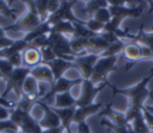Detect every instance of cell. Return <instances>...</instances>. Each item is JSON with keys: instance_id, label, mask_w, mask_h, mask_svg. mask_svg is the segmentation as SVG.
<instances>
[{"instance_id": "ba28073f", "label": "cell", "mask_w": 153, "mask_h": 133, "mask_svg": "<svg viewBox=\"0 0 153 133\" xmlns=\"http://www.w3.org/2000/svg\"><path fill=\"white\" fill-rule=\"evenodd\" d=\"M30 74L34 77L36 80L46 82V83H48V84H51V86L55 84V79H53V72H51V69L46 64L37 65V66H35V67L30 68Z\"/></svg>"}, {"instance_id": "2e32d148", "label": "cell", "mask_w": 153, "mask_h": 133, "mask_svg": "<svg viewBox=\"0 0 153 133\" xmlns=\"http://www.w3.org/2000/svg\"><path fill=\"white\" fill-rule=\"evenodd\" d=\"M76 100L74 99L71 94L68 91L56 94V108H69L76 107Z\"/></svg>"}, {"instance_id": "d6986e66", "label": "cell", "mask_w": 153, "mask_h": 133, "mask_svg": "<svg viewBox=\"0 0 153 133\" xmlns=\"http://www.w3.org/2000/svg\"><path fill=\"white\" fill-rule=\"evenodd\" d=\"M74 27L72 22L66 21V20H61L57 22L56 24L51 25V33H57V34H72L74 35Z\"/></svg>"}, {"instance_id": "9a60e30c", "label": "cell", "mask_w": 153, "mask_h": 133, "mask_svg": "<svg viewBox=\"0 0 153 133\" xmlns=\"http://www.w3.org/2000/svg\"><path fill=\"white\" fill-rule=\"evenodd\" d=\"M100 115H107L113 124L117 125V126H127L128 123L126 122V117L123 113H120L114 110H112V108L110 107V105H107L106 107L103 108L102 112L100 113Z\"/></svg>"}, {"instance_id": "8992f818", "label": "cell", "mask_w": 153, "mask_h": 133, "mask_svg": "<svg viewBox=\"0 0 153 133\" xmlns=\"http://www.w3.org/2000/svg\"><path fill=\"white\" fill-rule=\"evenodd\" d=\"M37 104L42 107V109L44 110V116L43 118L40 120L39 125H40L41 128H45V129H51V128H56V127L61 126V120H60L59 116L57 115L55 111L53 110V108L49 107L47 104H45L42 101H37Z\"/></svg>"}, {"instance_id": "7c38bea8", "label": "cell", "mask_w": 153, "mask_h": 133, "mask_svg": "<svg viewBox=\"0 0 153 133\" xmlns=\"http://www.w3.org/2000/svg\"><path fill=\"white\" fill-rule=\"evenodd\" d=\"M28 46H30V44H28L24 39L16 41L11 46L7 47V48L0 49V59H7V58H10L12 55H14V53L23 51L24 49L27 48Z\"/></svg>"}, {"instance_id": "5bb4252c", "label": "cell", "mask_w": 153, "mask_h": 133, "mask_svg": "<svg viewBox=\"0 0 153 133\" xmlns=\"http://www.w3.org/2000/svg\"><path fill=\"white\" fill-rule=\"evenodd\" d=\"M108 46H109V43L105 39H103L101 37V35L99 34L88 39V48L94 55L102 53Z\"/></svg>"}, {"instance_id": "f6af8a7d", "label": "cell", "mask_w": 153, "mask_h": 133, "mask_svg": "<svg viewBox=\"0 0 153 133\" xmlns=\"http://www.w3.org/2000/svg\"><path fill=\"white\" fill-rule=\"evenodd\" d=\"M144 108L146 110H148L151 114H153V106H144Z\"/></svg>"}, {"instance_id": "f5cc1de1", "label": "cell", "mask_w": 153, "mask_h": 133, "mask_svg": "<svg viewBox=\"0 0 153 133\" xmlns=\"http://www.w3.org/2000/svg\"><path fill=\"white\" fill-rule=\"evenodd\" d=\"M20 133H25V132H22V131H21V132H20Z\"/></svg>"}, {"instance_id": "f35d334b", "label": "cell", "mask_w": 153, "mask_h": 133, "mask_svg": "<svg viewBox=\"0 0 153 133\" xmlns=\"http://www.w3.org/2000/svg\"><path fill=\"white\" fill-rule=\"evenodd\" d=\"M61 0H48V13L53 14L59 9Z\"/></svg>"}, {"instance_id": "1f68e13d", "label": "cell", "mask_w": 153, "mask_h": 133, "mask_svg": "<svg viewBox=\"0 0 153 133\" xmlns=\"http://www.w3.org/2000/svg\"><path fill=\"white\" fill-rule=\"evenodd\" d=\"M33 105H34V102L30 101V100H28L27 97H24V95H22L21 100L18 102V104H17V106H16V107L19 108V109H21L22 111L28 112V113H30Z\"/></svg>"}, {"instance_id": "4316f807", "label": "cell", "mask_w": 153, "mask_h": 133, "mask_svg": "<svg viewBox=\"0 0 153 133\" xmlns=\"http://www.w3.org/2000/svg\"><path fill=\"white\" fill-rule=\"evenodd\" d=\"M101 125L109 128L114 133H129L128 125L127 126H117V125L113 124L112 122H110L109 120H106V118H102V120H101Z\"/></svg>"}, {"instance_id": "6da1fadb", "label": "cell", "mask_w": 153, "mask_h": 133, "mask_svg": "<svg viewBox=\"0 0 153 133\" xmlns=\"http://www.w3.org/2000/svg\"><path fill=\"white\" fill-rule=\"evenodd\" d=\"M10 120L15 123L22 132L25 133H42V128L28 112L22 111L19 108H14L10 113Z\"/></svg>"}, {"instance_id": "277c9868", "label": "cell", "mask_w": 153, "mask_h": 133, "mask_svg": "<svg viewBox=\"0 0 153 133\" xmlns=\"http://www.w3.org/2000/svg\"><path fill=\"white\" fill-rule=\"evenodd\" d=\"M100 59L98 55L90 53V55L81 56V57H76L74 64V66H78L80 70L82 71V74L84 77V80H89L90 77L94 71V66Z\"/></svg>"}, {"instance_id": "bcb514c9", "label": "cell", "mask_w": 153, "mask_h": 133, "mask_svg": "<svg viewBox=\"0 0 153 133\" xmlns=\"http://www.w3.org/2000/svg\"><path fill=\"white\" fill-rule=\"evenodd\" d=\"M1 37H4V30H2V28H0V38Z\"/></svg>"}, {"instance_id": "4fadbf2b", "label": "cell", "mask_w": 153, "mask_h": 133, "mask_svg": "<svg viewBox=\"0 0 153 133\" xmlns=\"http://www.w3.org/2000/svg\"><path fill=\"white\" fill-rule=\"evenodd\" d=\"M53 111L57 113V115L59 116L60 120H61V125L65 129L69 128L70 123L72 122V118L74 115V111L76 108L74 107H69V108H53Z\"/></svg>"}, {"instance_id": "cb8c5ba5", "label": "cell", "mask_w": 153, "mask_h": 133, "mask_svg": "<svg viewBox=\"0 0 153 133\" xmlns=\"http://www.w3.org/2000/svg\"><path fill=\"white\" fill-rule=\"evenodd\" d=\"M69 46L74 55H76L80 51H83L86 48H88V39L74 38L71 41H69Z\"/></svg>"}, {"instance_id": "484cf974", "label": "cell", "mask_w": 153, "mask_h": 133, "mask_svg": "<svg viewBox=\"0 0 153 133\" xmlns=\"http://www.w3.org/2000/svg\"><path fill=\"white\" fill-rule=\"evenodd\" d=\"M35 1H36V7L39 17H40L41 21L45 22L47 13H48V0H35Z\"/></svg>"}, {"instance_id": "681fc988", "label": "cell", "mask_w": 153, "mask_h": 133, "mask_svg": "<svg viewBox=\"0 0 153 133\" xmlns=\"http://www.w3.org/2000/svg\"><path fill=\"white\" fill-rule=\"evenodd\" d=\"M66 133H72V132H71V130H70V127H69V128L66 129Z\"/></svg>"}, {"instance_id": "ffe728a7", "label": "cell", "mask_w": 153, "mask_h": 133, "mask_svg": "<svg viewBox=\"0 0 153 133\" xmlns=\"http://www.w3.org/2000/svg\"><path fill=\"white\" fill-rule=\"evenodd\" d=\"M74 38H84V39H89L91 37L96 36L98 34H94L91 30H89L86 27L85 23L83 22H74Z\"/></svg>"}, {"instance_id": "d6a6232c", "label": "cell", "mask_w": 153, "mask_h": 133, "mask_svg": "<svg viewBox=\"0 0 153 133\" xmlns=\"http://www.w3.org/2000/svg\"><path fill=\"white\" fill-rule=\"evenodd\" d=\"M28 44H30V46L36 47V48H41V47L48 45V37H47L46 35H43V36L38 37V38H36L35 40H33L32 42H30Z\"/></svg>"}, {"instance_id": "c3c4849f", "label": "cell", "mask_w": 153, "mask_h": 133, "mask_svg": "<svg viewBox=\"0 0 153 133\" xmlns=\"http://www.w3.org/2000/svg\"><path fill=\"white\" fill-rule=\"evenodd\" d=\"M128 129H129V133H135V132L133 131V129H132L131 127L129 126V125H128Z\"/></svg>"}, {"instance_id": "836d02e7", "label": "cell", "mask_w": 153, "mask_h": 133, "mask_svg": "<svg viewBox=\"0 0 153 133\" xmlns=\"http://www.w3.org/2000/svg\"><path fill=\"white\" fill-rule=\"evenodd\" d=\"M7 130H13V131H17L18 130V126L13 123L11 120H0V133L4 132Z\"/></svg>"}, {"instance_id": "db71d44e", "label": "cell", "mask_w": 153, "mask_h": 133, "mask_svg": "<svg viewBox=\"0 0 153 133\" xmlns=\"http://www.w3.org/2000/svg\"><path fill=\"white\" fill-rule=\"evenodd\" d=\"M152 1H153V0H152Z\"/></svg>"}, {"instance_id": "ac0fdd59", "label": "cell", "mask_w": 153, "mask_h": 133, "mask_svg": "<svg viewBox=\"0 0 153 133\" xmlns=\"http://www.w3.org/2000/svg\"><path fill=\"white\" fill-rule=\"evenodd\" d=\"M124 55L128 60L131 61H136L140 58H142V49L140 45L135 44V43H130V44H125V47L123 49Z\"/></svg>"}, {"instance_id": "52a82bcc", "label": "cell", "mask_w": 153, "mask_h": 133, "mask_svg": "<svg viewBox=\"0 0 153 133\" xmlns=\"http://www.w3.org/2000/svg\"><path fill=\"white\" fill-rule=\"evenodd\" d=\"M82 81H83L82 79H79V80H67V79L62 78L61 77V78L58 79V80L56 81L55 84H53V87H51V91H49L44 97H42V100L43 101H44V100H49L51 97H55V95L58 94V93L66 92V91L69 90L74 85L79 84V83H81Z\"/></svg>"}, {"instance_id": "ab89813d", "label": "cell", "mask_w": 153, "mask_h": 133, "mask_svg": "<svg viewBox=\"0 0 153 133\" xmlns=\"http://www.w3.org/2000/svg\"><path fill=\"white\" fill-rule=\"evenodd\" d=\"M0 105L3 106V107H5V108H7V109H14V108H16V106H17L13 101L7 100L3 97H0Z\"/></svg>"}, {"instance_id": "9c48e42d", "label": "cell", "mask_w": 153, "mask_h": 133, "mask_svg": "<svg viewBox=\"0 0 153 133\" xmlns=\"http://www.w3.org/2000/svg\"><path fill=\"white\" fill-rule=\"evenodd\" d=\"M41 53L40 51L36 47L28 46L23 51L22 55V61H23L24 67L33 68L37 66L41 62Z\"/></svg>"}, {"instance_id": "f907efd6", "label": "cell", "mask_w": 153, "mask_h": 133, "mask_svg": "<svg viewBox=\"0 0 153 133\" xmlns=\"http://www.w3.org/2000/svg\"><path fill=\"white\" fill-rule=\"evenodd\" d=\"M0 78H4V77H3V74H1V71H0Z\"/></svg>"}, {"instance_id": "8fae6325", "label": "cell", "mask_w": 153, "mask_h": 133, "mask_svg": "<svg viewBox=\"0 0 153 133\" xmlns=\"http://www.w3.org/2000/svg\"><path fill=\"white\" fill-rule=\"evenodd\" d=\"M101 108H103L102 104H90V105L83 106V107H78L76 109V111H74L72 122L80 124L81 122H84L85 117H87L88 115L94 113V112L99 111Z\"/></svg>"}, {"instance_id": "7402d4cb", "label": "cell", "mask_w": 153, "mask_h": 133, "mask_svg": "<svg viewBox=\"0 0 153 133\" xmlns=\"http://www.w3.org/2000/svg\"><path fill=\"white\" fill-rule=\"evenodd\" d=\"M132 129L135 133H149V128L144 120L142 110L133 118V128Z\"/></svg>"}, {"instance_id": "8d00e7d4", "label": "cell", "mask_w": 153, "mask_h": 133, "mask_svg": "<svg viewBox=\"0 0 153 133\" xmlns=\"http://www.w3.org/2000/svg\"><path fill=\"white\" fill-rule=\"evenodd\" d=\"M142 112L143 115H144V120L146 122L147 126H148L149 129H152L153 130V114H151L148 110H146L144 108V106L142 107Z\"/></svg>"}, {"instance_id": "f1b7e54d", "label": "cell", "mask_w": 153, "mask_h": 133, "mask_svg": "<svg viewBox=\"0 0 153 133\" xmlns=\"http://www.w3.org/2000/svg\"><path fill=\"white\" fill-rule=\"evenodd\" d=\"M14 66L7 59H0V71L3 74V77L9 79L11 77L12 72L14 70Z\"/></svg>"}, {"instance_id": "7dc6e473", "label": "cell", "mask_w": 153, "mask_h": 133, "mask_svg": "<svg viewBox=\"0 0 153 133\" xmlns=\"http://www.w3.org/2000/svg\"><path fill=\"white\" fill-rule=\"evenodd\" d=\"M2 133H17V131H13V130H7V131H4Z\"/></svg>"}, {"instance_id": "603a6c76", "label": "cell", "mask_w": 153, "mask_h": 133, "mask_svg": "<svg viewBox=\"0 0 153 133\" xmlns=\"http://www.w3.org/2000/svg\"><path fill=\"white\" fill-rule=\"evenodd\" d=\"M125 47V43L122 42L121 40L117 41L114 43L109 44V46L101 53V58H106V57H114L117 53H120L121 51H123Z\"/></svg>"}, {"instance_id": "44dd1931", "label": "cell", "mask_w": 153, "mask_h": 133, "mask_svg": "<svg viewBox=\"0 0 153 133\" xmlns=\"http://www.w3.org/2000/svg\"><path fill=\"white\" fill-rule=\"evenodd\" d=\"M153 76V74H151L148 78L144 79L140 83H138L135 87L133 88H130V89H127V90H115V92L117 93H122V94H125V95H128L130 97H133L134 95H136L137 93H140V91H143L144 89H146V85L148 83V81L150 80V78Z\"/></svg>"}, {"instance_id": "f546056e", "label": "cell", "mask_w": 153, "mask_h": 133, "mask_svg": "<svg viewBox=\"0 0 153 133\" xmlns=\"http://www.w3.org/2000/svg\"><path fill=\"white\" fill-rule=\"evenodd\" d=\"M92 17H94V19L98 20V21L102 22V23H104V24H106L107 22L111 19V15H110V12H109L108 7H107V9L98 10Z\"/></svg>"}, {"instance_id": "3957f363", "label": "cell", "mask_w": 153, "mask_h": 133, "mask_svg": "<svg viewBox=\"0 0 153 133\" xmlns=\"http://www.w3.org/2000/svg\"><path fill=\"white\" fill-rule=\"evenodd\" d=\"M41 23H43L41 21L40 17L38 14H35L33 12H27V14L23 16L22 18H20L15 24L9 26L7 30H28V33L32 32L33 30H35L36 27H38Z\"/></svg>"}, {"instance_id": "4dcf8cb0", "label": "cell", "mask_w": 153, "mask_h": 133, "mask_svg": "<svg viewBox=\"0 0 153 133\" xmlns=\"http://www.w3.org/2000/svg\"><path fill=\"white\" fill-rule=\"evenodd\" d=\"M85 25H86V27H87L89 30H91L92 33H94V34H99V32L104 30L105 24L92 18V19H90L89 21L86 22Z\"/></svg>"}, {"instance_id": "e575fe53", "label": "cell", "mask_w": 153, "mask_h": 133, "mask_svg": "<svg viewBox=\"0 0 153 133\" xmlns=\"http://www.w3.org/2000/svg\"><path fill=\"white\" fill-rule=\"evenodd\" d=\"M0 14H2V15L7 16V17L12 18V19H16L14 11H12L10 9L9 4L5 2L4 0H0Z\"/></svg>"}, {"instance_id": "60d3db41", "label": "cell", "mask_w": 153, "mask_h": 133, "mask_svg": "<svg viewBox=\"0 0 153 133\" xmlns=\"http://www.w3.org/2000/svg\"><path fill=\"white\" fill-rule=\"evenodd\" d=\"M109 7H124L126 3H130V0H107Z\"/></svg>"}, {"instance_id": "e0dca14e", "label": "cell", "mask_w": 153, "mask_h": 133, "mask_svg": "<svg viewBox=\"0 0 153 133\" xmlns=\"http://www.w3.org/2000/svg\"><path fill=\"white\" fill-rule=\"evenodd\" d=\"M51 25L45 21V22H43V23H41L38 27H36L35 30H33L32 32L28 33L25 36V38H24V40L27 43H30V42H32L33 40H35L36 38H38V37L46 35V33H51Z\"/></svg>"}, {"instance_id": "d4e9b609", "label": "cell", "mask_w": 153, "mask_h": 133, "mask_svg": "<svg viewBox=\"0 0 153 133\" xmlns=\"http://www.w3.org/2000/svg\"><path fill=\"white\" fill-rule=\"evenodd\" d=\"M132 39L140 42L144 46L149 47L153 51V33H140L138 36H133Z\"/></svg>"}, {"instance_id": "5b68a950", "label": "cell", "mask_w": 153, "mask_h": 133, "mask_svg": "<svg viewBox=\"0 0 153 133\" xmlns=\"http://www.w3.org/2000/svg\"><path fill=\"white\" fill-rule=\"evenodd\" d=\"M104 86L105 84L101 85L100 87H94L90 80H83V90H82V94L80 99L76 100V107H83V106L92 104L94 97L101 89H103Z\"/></svg>"}, {"instance_id": "74e56055", "label": "cell", "mask_w": 153, "mask_h": 133, "mask_svg": "<svg viewBox=\"0 0 153 133\" xmlns=\"http://www.w3.org/2000/svg\"><path fill=\"white\" fill-rule=\"evenodd\" d=\"M101 37H102L103 39H105V40H106L107 42L109 43V44H111V43H114V42H117V41L120 40L114 33L104 32L103 34H101Z\"/></svg>"}, {"instance_id": "30bf717a", "label": "cell", "mask_w": 153, "mask_h": 133, "mask_svg": "<svg viewBox=\"0 0 153 133\" xmlns=\"http://www.w3.org/2000/svg\"><path fill=\"white\" fill-rule=\"evenodd\" d=\"M44 64H46L51 69V72H53V74L55 81H57L58 79L61 78L63 72L65 71L66 69L74 66V64L72 63V62H68V61H66V60L60 59V58H56L53 61L48 62V63H44Z\"/></svg>"}, {"instance_id": "b9f144b4", "label": "cell", "mask_w": 153, "mask_h": 133, "mask_svg": "<svg viewBox=\"0 0 153 133\" xmlns=\"http://www.w3.org/2000/svg\"><path fill=\"white\" fill-rule=\"evenodd\" d=\"M13 41L11 40V39L7 38V37H1L0 38V49H3V48H7V47L11 46L12 44H13Z\"/></svg>"}, {"instance_id": "7a4b0ae2", "label": "cell", "mask_w": 153, "mask_h": 133, "mask_svg": "<svg viewBox=\"0 0 153 133\" xmlns=\"http://www.w3.org/2000/svg\"><path fill=\"white\" fill-rule=\"evenodd\" d=\"M115 62H117L115 56L114 57L100 58L96 63V65L94 66V71H92V74L89 79L92 84L101 82V81H105L107 74L113 68Z\"/></svg>"}, {"instance_id": "83f0119b", "label": "cell", "mask_w": 153, "mask_h": 133, "mask_svg": "<svg viewBox=\"0 0 153 133\" xmlns=\"http://www.w3.org/2000/svg\"><path fill=\"white\" fill-rule=\"evenodd\" d=\"M39 51H40L41 59H42L43 63H48V62L53 61V60H55L56 58H57L55 51H53V48H51L49 45H46V46L41 47Z\"/></svg>"}, {"instance_id": "7bdbcfd3", "label": "cell", "mask_w": 153, "mask_h": 133, "mask_svg": "<svg viewBox=\"0 0 153 133\" xmlns=\"http://www.w3.org/2000/svg\"><path fill=\"white\" fill-rule=\"evenodd\" d=\"M9 116H10V110L7 108L0 105V120H7Z\"/></svg>"}, {"instance_id": "816d5d0a", "label": "cell", "mask_w": 153, "mask_h": 133, "mask_svg": "<svg viewBox=\"0 0 153 133\" xmlns=\"http://www.w3.org/2000/svg\"><path fill=\"white\" fill-rule=\"evenodd\" d=\"M82 1H84V2H86V3H87L88 1H89V0H82Z\"/></svg>"}, {"instance_id": "d590c367", "label": "cell", "mask_w": 153, "mask_h": 133, "mask_svg": "<svg viewBox=\"0 0 153 133\" xmlns=\"http://www.w3.org/2000/svg\"><path fill=\"white\" fill-rule=\"evenodd\" d=\"M7 60L11 62V64L15 68L21 67L22 64H23V61H22V56H21V53H14V55H12L10 58H7Z\"/></svg>"}, {"instance_id": "ee69618b", "label": "cell", "mask_w": 153, "mask_h": 133, "mask_svg": "<svg viewBox=\"0 0 153 133\" xmlns=\"http://www.w3.org/2000/svg\"><path fill=\"white\" fill-rule=\"evenodd\" d=\"M64 127L62 126H59V127H56V128H51V129H47L45 131H42V133H63V130H64Z\"/></svg>"}]
</instances>
